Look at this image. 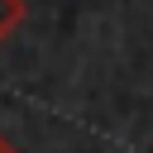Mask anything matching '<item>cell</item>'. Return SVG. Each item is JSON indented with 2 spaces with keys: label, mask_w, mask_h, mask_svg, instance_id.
I'll return each mask as SVG.
<instances>
[{
  "label": "cell",
  "mask_w": 153,
  "mask_h": 153,
  "mask_svg": "<svg viewBox=\"0 0 153 153\" xmlns=\"http://www.w3.org/2000/svg\"><path fill=\"white\" fill-rule=\"evenodd\" d=\"M19 19H24V0H0V43L19 29Z\"/></svg>",
  "instance_id": "1"
},
{
  "label": "cell",
  "mask_w": 153,
  "mask_h": 153,
  "mask_svg": "<svg viewBox=\"0 0 153 153\" xmlns=\"http://www.w3.org/2000/svg\"><path fill=\"white\" fill-rule=\"evenodd\" d=\"M0 153H19V148H14V143H10L5 134H0Z\"/></svg>",
  "instance_id": "2"
}]
</instances>
